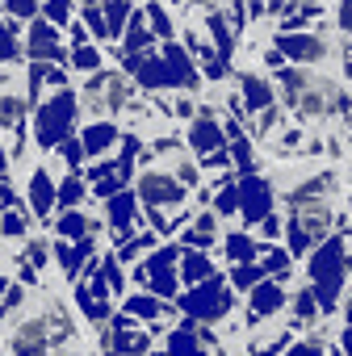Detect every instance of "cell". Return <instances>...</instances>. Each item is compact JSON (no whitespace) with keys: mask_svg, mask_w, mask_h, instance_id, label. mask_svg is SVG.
<instances>
[{"mask_svg":"<svg viewBox=\"0 0 352 356\" xmlns=\"http://www.w3.org/2000/svg\"><path fill=\"white\" fill-rule=\"evenodd\" d=\"M130 97H134V88L126 84L122 72H93V76L84 80V88H80V105H84L88 118L122 113V109L130 105Z\"/></svg>","mask_w":352,"mask_h":356,"instance_id":"1","label":"cell"},{"mask_svg":"<svg viewBox=\"0 0 352 356\" xmlns=\"http://www.w3.org/2000/svg\"><path fill=\"white\" fill-rule=\"evenodd\" d=\"M344 268H348V260H344V243H339V239L323 243L319 256L310 260V273H314V281H319V298H323V306H335V293H339Z\"/></svg>","mask_w":352,"mask_h":356,"instance_id":"2","label":"cell"},{"mask_svg":"<svg viewBox=\"0 0 352 356\" xmlns=\"http://www.w3.org/2000/svg\"><path fill=\"white\" fill-rule=\"evenodd\" d=\"M138 189H143V202L147 206H159V202H181L185 197V185L181 181H176V176H159V172H143V181H138Z\"/></svg>","mask_w":352,"mask_h":356,"instance_id":"3","label":"cell"},{"mask_svg":"<svg viewBox=\"0 0 352 356\" xmlns=\"http://www.w3.org/2000/svg\"><path fill=\"white\" fill-rule=\"evenodd\" d=\"M277 51H281V55H289V59H298V63H319V59L327 55L323 38H310V34H302V38H281V42H277Z\"/></svg>","mask_w":352,"mask_h":356,"instance_id":"4","label":"cell"},{"mask_svg":"<svg viewBox=\"0 0 352 356\" xmlns=\"http://www.w3.org/2000/svg\"><path fill=\"white\" fill-rule=\"evenodd\" d=\"M26 109H30L26 92H17V88H0V126H5V130H17L22 118H26Z\"/></svg>","mask_w":352,"mask_h":356,"instance_id":"5","label":"cell"},{"mask_svg":"<svg viewBox=\"0 0 352 356\" xmlns=\"http://www.w3.org/2000/svg\"><path fill=\"white\" fill-rule=\"evenodd\" d=\"M281 306H285L281 285H260V289L252 293V310H256V314H273V310H281Z\"/></svg>","mask_w":352,"mask_h":356,"instance_id":"6","label":"cell"},{"mask_svg":"<svg viewBox=\"0 0 352 356\" xmlns=\"http://www.w3.org/2000/svg\"><path fill=\"white\" fill-rule=\"evenodd\" d=\"M243 88H248V101H252L256 109L273 105V88H269V80H260V76H243Z\"/></svg>","mask_w":352,"mask_h":356,"instance_id":"7","label":"cell"},{"mask_svg":"<svg viewBox=\"0 0 352 356\" xmlns=\"http://www.w3.org/2000/svg\"><path fill=\"white\" fill-rule=\"evenodd\" d=\"M76 63H80V67H97V63H101V55H97L93 47H80V51H76Z\"/></svg>","mask_w":352,"mask_h":356,"instance_id":"8","label":"cell"},{"mask_svg":"<svg viewBox=\"0 0 352 356\" xmlns=\"http://www.w3.org/2000/svg\"><path fill=\"white\" fill-rule=\"evenodd\" d=\"M339 26L352 30V0H344V5H339Z\"/></svg>","mask_w":352,"mask_h":356,"instance_id":"9","label":"cell"},{"mask_svg":"<svg viewBox=\"0 0 352 356\" xmlns=\"http://www.w3.org/2000/svg\"><path fill=\"white\" fill-rule=\"evenodd\" d=\"M344 343H348V352H352V327H348V331H344Z\"/></svg>","mask_w":352,"mask_h":356,"instance_id":"10","label":"cell"},{"mask_svg":"<svg viewBox=\"0 0 352 356\" xmlns=\"http://www.w3.org/2000/svg\"><path fill=\"white\" fill-rule=\"evenodd\" d=\"M348 268H352V256H348Z\"/></svg>","mask_w":352,"mask_h":356,"instance_id":"11","label":"cell"}]
</instances>
